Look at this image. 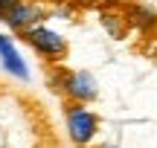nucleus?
Segmentation results:
<instances>
[{"mask_svg":"<svg viewBox=\"0 0 157 148\" xmlns=\"http://www.w3.org/2000/svg\"><path fill=\"white\" fill-rule=\"evenodd\" d=\"M0 41H3V35H0Z\"/></svg>","mask_w":157,"mask_h":148,"instance_id":"1a4fd4ad","label":"nucleus"},{"mask_svg":"<svg viewBox=\"0 0 157 148\" xmlns=\"http://www.w3.org/2000/svg\"><path fill=\"white\" fill-rule=\"evenodd\" d=\"M9 3H12V0H0V12H3V9H6Z\"/></svg>","mask_w":157,"mask_h":148,"instance_id":"0eeeda50","label":"nucleus"},{"mask_svg":"<svg viewBox=\"0 0 157 148\" xmlns=\"http://www.w3.org/2000/svg\"><path fill=\"white\" fill-rule=\"evenodd\" d=\"M41 17H44V9H41L35 0H12V3L0 12V20L17 35L29 32L32 26H38Z\"/></svg>","mask_w":157,"mask_h":148,"instance_id":"20e7f679","label":"nucleus"},{"mask_svg":"<svg viewBox=\"0 0 157 148\" xmlns=\"http://www.w3.org/2000/svg\"><path fill=\"white\" fill-rule=\"evenodd\" d=\"M0 64H3V70L9 76H15V79H21V81L29 79V70H26V64H23L21 52L15 50L12 38H3V41H0Z\"/></svg>","mask_w":157,"mask_h":148,"instance_id":"39448f33","label":"nucleus"},{"mask_svg":"<svg viewBox=\"0 0 157 148\" xmlns=\"http://www.w3.org/2000/svg\"><path fill=\"white\" fill-rule=\"evenodd\" d=\"M131 23L140 32H148V29L157 26V12L148 9V6H131Z\"/></svg>","mask_w":157,"mask_h":148,"instance_id":"423d86ee","label":"nucleus"},{"mask_svg":"<svg viewBox=\"0 0 157 148\" xmlns=\"http://www.w3.org/2000/svg\"><path fill=\"white\" fill-rule=\"evenodd\" d=\"M64 122H67V137L76 145H90L99 134V116L78 102H64Z\"/></svg>","mask_w":157,"mask_h":148,"instance_id":"f257e3e1","label":"nucleus"},{"mask_svg":"<svg viewBox=\"0 0 157 148\" xmlns=\"http://www.w3.org/2000/svg\"><path fill=\"white\" fill-rule=\"evenodd\" d=\"M96 148H119V145H111V142H105V145H96Z\"/></svg>","mask_w":157,"mask_h":148,"instance_id":"6e6552de","label":"nucleus"},{"mask_svg":"<svg viewBox=\"0 0 157 148\" xmlns=\"http://www.w3.org/2000/svg\"><path fill=\"white\" fill-rule=\"evenodd\" d=\"M21 38L26 41L41 58H47V61H52V64H58V61L67 58V41H64L58 32H52L50 26H41L38 23V26H32L29 32H23Z\"/></svg>","mask_w":157,"mask_h":148,"instance_id":"7ed1b4c3","label":"nucleus"},{"mask_svg":"<svg viewBox=\"0 0 157 148\" xmlns=\"http://www.w3.org/2000/svg\"><path fill=\"white\" fill-rule=\"evenodd\" d=\"M56 90H61L67 102L87 105V102H93V99H96L99 87H96V79L87 73V70H58Z\"/></svg>","mask_w":157,"mask_h":148,"instance_id":"f03ea898","label":"nucleus"}]
</instances>
